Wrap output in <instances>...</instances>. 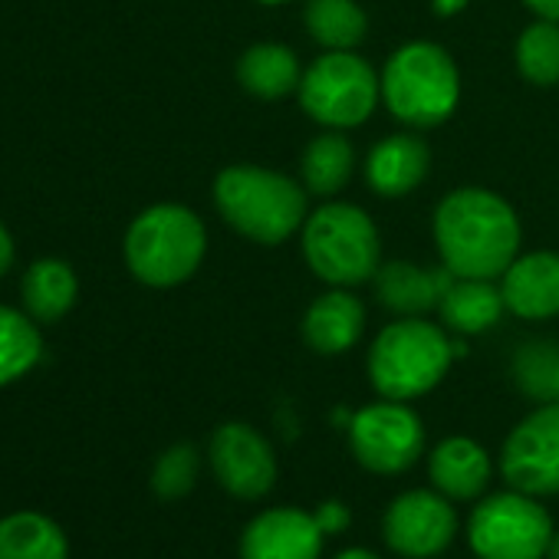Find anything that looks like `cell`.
<instances>
[{
    "label": "cell",
    "instance_id": "obj_1",
    "mask_svg": "<svg viewBox=\"0 0 559 559\" xmlns=\"http://www.w3.org/2000/svg\"><path fill=\"white\" fill-rule=\"evenodd\" d=\"M435 243L454 276L493 280L516 260L520 221L487 188H457L435 211Z\"/></svg>",
    "mask_w": 559,
    "mask_h": 559
},
{
    "label": "cell",
    "instance_id": "obj_2",
    "mask_svg": "<svg viewBox=\"0 0 559 559\" xmlns=\"http://www.w3.org/2000/svg\"><path fill=\"white\" fill-rule=\"evenodd\" d=\"M221 217L257 243H284L307 221V191L280 171L230 165L214 181Z\"/></svg>",
    "mask_w": 559,
    "mask_h": 559
},
{
    "label": "cell",
    "instance_id": "obj_3",
    "mask_svg": "<svg viewBox=\"0 0 559 559\" xmlns=\"http://www.w3.org/2000/svg\"><path fill=\"white\" fill-rule=\"evenodd\" d=\"M454 349L441 326L418 317L385 326L369 353V382L382 399L412 402L428 395L451 369Z\"/></svg>",
    "mask_w": 559,
    "mask_h": 559
},
{
    "label": "cell",
    "instance_id": "obj_4",
    "mask_svg": "<svg viewBox=\"0 0 559 559\" xmlns=\"http://www.w3.org/2000/svg\"><path fill=\"white\" fill-rule=\"evenodd\" d=\"M207 247L204 224L181 204L142 211L126 234V263L145 287H178L201 266Z\"/></svg>",
    "mask_w": 559,
    "mask_h": 559
},
{
    "label": "cell",
    "instance_id": "obj_5",
    "mask_svg": "<svg viewBox=\"0 0 559 559\" xmlns=\"http://www.w3.org/2000/svg\"><path fill=\"white\" fill-rule=\"evenodd\" d=\"M382 99L389 112L412 129L441 126L461 99L457 67L438 44H408L385 63Z\"/></svg>",
    "mask_w": 559,
    "mask_h": 559
},
{
    "label": "cell",
    "instance_id": "obj_6",
    "mask_svg": "<svg viewBox=\"0 0 559 559\" xmlns=\"http://www.w3.org/2000/svg\"><path fill=\"white\" fill-rule=\"evenodd\" d=\"M304 257L333 287H359L379 273V230L356 204H323L304 224Z\"/></svg>",
    "mask_w": 559,
    "mask_h": 559
},
{
    "label": "cell",
    "instance_id": "obj_7",
    "mask_svg": "<svg viewBox=\"0 0 559 559\" xmlns=\"http://www.w3.org/2000/svg\"><path fill=\"white\" fill-rule=\"evenodd\" d=\"M464 536L477 559H546L556 526L539 497L510 487L474 503Z\"/></svg>",
    "mask_w": 559,
    "mask_h": 559
},
{
    "label": "cell",
    "instance_id": "obj_8",
    "mask_svg": "<svg viewBox=\"0 0 559 559\" xmlns=\"http://www.w3.org/2000/svg\"><path fill=\"white\" fill-rule=\"evenodd\" d=\"M297 93L307 116L320 126L353 129L372 116L382 96V80L353 50H330L326 57L310 63Z\"/></svg>",
    "mask_w": 559,
    "mask_h": 559
},
{
    "label": "cell",
    "instance_id": "obj_9",
    "mask_svg": "<svg viewBox=\"0 0 559 559\" xmlns=\"http://www.w3.org/2000/svg\"><path fill=\"white\" fill-rule=\"evenodd\" d=\"M353 457L382 477L412 471L425 454V425L408 408V402H372L359 408L349 421Z\"/></svg>",
    "mask_w": 559,
    "mask_h": 559
},
{
    "label": "cell",
    "instance_id": "obj_10",
    "mask_svg": "<svg viewBox=\"0 0 559 559\" xmlns=\"http://www.w3.org/2000/svg\"><path fill=\"white\" fill-rule=\"evenodd\" d=\"M507 487L530 497H559V405H539L513 425L500 448Z\"/></svg>",
    "mask_w": 559,
    "mask_h": 559
},
{
    "label": "cell",
    "instance_id": "obj_11",
    "mask_svg": "<svg viewBox=\"0 0 559 559\" xmlns=\"http://www.w3.org/2000/svg\"><path fill=\"white\" fill-rule=\"evenodd\" d=\"M457 536L454 500L431 490H405L382 513V539L402 559H435Z\"/></svg>",
    "mask_w": 559,
    "mask_h": 559
},
{
    "label": "cell",
    "instance_id": "obj_12",
    "mask_svg": "<svg viewBox=\"0 0 559 559\" xmlns=\"http://www.w3.org/2000/svg\"><path fill=\"white\" fill-rule=\"evenodd\" d=\"M207 464L214 480L234 500H263L276 484V454L270 441L243 421H227L211 435Z\"/></svg>",
    "mask_w": 559,
    "mask_h": 559
},
{
    "label": "cell",
    "instance_id": "obj_13",
    "mask_svg": "<svg viewBox=\"0 0 559 559\" xmlns=\"http://www.w3.org/2000/svg\"><path fill=\"white\" fill-rule=\"evenodd\" d=\"M323 526L304 507H266L240 533V559H323Z\"/></svg>",
    "mask_w": 559,
    "mask_h": 559
},
{
    "label": "cell",
    "instance_id": "obj_14",
    "mask_svg": "<svg viewBox=\"0 0 559 559\" xmlns=\"http://www.w3.org/2000/svg\"><path fill=\"white\" fill-rule=\"evenodd\" d=\"M503 304L520 320L559 317V253L536 250L503 270Z\"/></svg>",
    "mask_w": 559,
    "mask_h": 559
},
{
    "label": "cell",
    "instance_id": "obj_15",
    "mask_svg": "<svg viewBox=\"0 0 559 559\" xmlns=\"http://www.w3.org/2000/svg\"><path fill=\"white\" fill-rule=\"evenodd\" d=\"M372 280H376V297L385 310L399 317H421L441 307L448 287L454 284V273L444 263L425 270L412 260H392L382 263Z\"/></svg>",
    "mask_w": 559,
    "mask_h": 559
},
{
    "label": "cell",
    "instance_id": "obj_16",
    "mask_svg": "<svg viewBox=\"0 0 559 559\" xmlns=\"http://www.w3.org/2000/svg\"><path fill=\"white\" fill-rule=\"evenodd\" d=\"M428 477L438 493L448 500H480L493 477L490 454L467 435L444 438L428 454Z\"/></svg>",
    "mask_w": 559,
    "mask_h": 559
},
{
    "label": "cell",
    "instance_id": "obj_17",
    "mask_svg": "<svg viewBox=\"0 0 559 559\" xmlns=\"http://www.w3.org/2000/svg\"><path fill=\"white\" fill-rule=\"evenodd\" d=\"M366 333V307L346 294V287H336L313 300V307L304 317V340L320 356H340L353 349Z\"/></svg>",
    "mask_w": 559,
    "mask_h": 559
},
{
    "label": "cell",
    "instance_id": "obj_18",
    "mask_svg": "<svg viewBox=\"0 0 559 559\" xmlns=\"http://www.w3.org/2000/svg\"><path fill=\"white\" fill-rule=\"evenodd\" d=\"M431 165V152L415 135H389L382 139L369 158H366V178L376 194L382 198H402L415 191Z\"/></svg>",
    "mask_w": 559,
    "mask_h": 559
},
{
    "label": "cell",
    "instance_id": "obj_19",
    "mask_svg": "<svg viewBox=\"0 0 559 559\" xmlns=\"http://www.w3.org/2000/svg\"><path fill=\"white\" fill-rule=\"evenodd\" d=\"M503 310L507 304L500 287H493L490 280H474V276H454V284L448 287L438 307L444 326H451L461 336L487 333L490 326H497Z\"/></svg>",
    "mask_w": 559,
    "mask_h": 559
},
{
    "label": "cell",
    "instance_id": "obj_20",
    "mask_svg": "<svg viewBox=\"0 0 559 559\" xmlns=\"http://www.w3.org/2000/svg\"><path fill=\"white\" fill-rule=\"evenodd\" d=\"M0 559H70V539L47 513L17 510L0 516Z\"/></svg>",
    "mask_w": 559,
    "mask_h": 559
},
{
    "label": "cell",
    "instance_id": "obj_21",
    "mask_svg": "<svg viewBox=\"0 0 559 559\" xmlns=\"http://www.w3.org/2000/svg\"><path fill=\"white\" fill-rule=\"evenodd\" d=\"M240 86L257 99H284L300 90V63L290 47L257 44L237 63Z\"/></svg>",
    "mask_w": 559,
    "mask_h": 559
},
{
    "label": "cell",
    "instance_id": "obj_22",
    "mask_svg": "<svg viewBox=\"0 0 559 559\" xmlns=\"http://www.w3.org/2000/svg\"><path fill=\"white\" fill-rule=\"evenodd\" d=\"M24 304L37 323L63 320L76 304V273L63 260H37L24 276Z\"/></svg>",
    "mask_w": 559,
    "mask_h": 559
},
{
    "label": "cell",
    "instance_id": "obj_23",
    "mask_svg": "<svg viewBox=\"0 0 559 559\" xmlns=\"http://www.w3.org/2000/svg\"><path fill=\"white\" fill-rule=\"evenodd\" d=\"M304 24L326 50H353L366 40L369 21L356 0H307Z\"/></svg>",
    "mask_w": 559,
    "mask_h": 559
},
{
    "label": "cell",
    "instance_id": "obj_24",
    "mask_svg": "<svg viewBox=\"0 0 559 559\" xmlns=\"http://www.w3.org/2000/svg\"><path fill=\"white\" fill-rule=\"evenodd\" d=\"M353 165H356V152L353 145L346 142V135L340 132H326V135H317L307 152H304V162H300V171H304V185L313 191V194H336L343 191V185L349 181L353 175Z\"/></svg>",
    "mask_w": 559,
    "mask_h": 559
},
{
    "label": "cell",
    "instance_id": "obj_25",
    "mask_svg": "<svg viewBox=\"0 0 559 559\" xmlns=\"http://www.w3.org/2000/svg\"><path fill=\"white\" fill-rule=\"evenodd\" d=\"M44 356L37 326L11 307H0V389L27 376Z\"/></svg>",
    "mask_w": 559,
    "mask_h": 559
},
{
    "label": "cell",
    "instance_id": "obj_26",
    "mask_svg": "<svg viewBox=\"0 0 559 559\" xmlns=\"http://www.w3.org/2000/svg\"><path fill=\"white\" fill-rule=\"evenodd\" d=\"M513 382L526 399L539 405H559V346L556 343L520 346L513 356Z\"/></svg>",
    "mask_w": 559,
    "mask_h": 559
},
{
    "label": "cell",
    "instance_id": "obj_27",
    "mask_svg": "<svg viewBox=\"0 0 559 559\" xmlns=\"http://www.w3.org/2000/svg\"><path fill=\"white\" fill-rule=\"evenodd\" d=\"M516 67L526 83L533 86H556L559 83V24L539 21L530 24L516 40Z\"/></svg>",
    "mask_w": 559,
    "mask_h": 559
},
{
    "label": "cell",
    "instance_id": "obj_28",
    "mask_svg": "<svg viewBox=\"0 0 559 559\" xmlns=\"http://www.w3.org/2000/svg\"><path fill=\"white\" fill-rule=\"evenodd\" d=\"M201 474V454L191 444H171L152 467V490L162 500H181L194 490Z\"/></svg>",
    "mask_w": 559,
    "mask_h": 559
},
{
    "label": "cell",
    "instance_id": "obj_29",
    "mask_svg": "<svg viewBox=\"0 0 559 559\" xmlns=\"http://www.w3.org/2000/svg\"><path fill=\"white\" fill-rule=\"evenodd\" d=\"M313 513H317V520H320V526H323L326 536H330V533H343V530L349 526V507L340 503V500H326V503H320Z\"/></svg>",
    "mask_w": 559,
    "mask_h": 559
},
{
    "label": "cell",
    "instance_id": "obj_30",
    "mask_svg": "<svg viewBox=\"0 0 559 559\" xmlns=\"http://www.w3.org/2000/svg\"><path fill=\"white\" fill-rule=\"evenodd\" d=\"M523 4L539 14V21H556L559 24V0H523Z\"/></svg>",
    "mask_w": 559,
    "mask_h": 559
},
{
    "label": "cell",
    "instance_id": "obj_31",
    "mask_svg": "<svg viewBox=\"0 0 559 559\" xmlns=\"http://www.w3.org/2000/svg\"><path fill=\"white\" fill-rule=\"evenodd\" d=\"M11 263H14V240H11L8 227L0 224V276L11 270Z\"/></svg>",
    "mask_w": 559,
    "mask_h": 559
},
{
    "label": "cell",
    "instance_id": "obj_32",
    "mask_svg": "<svg viewBox=\"0 0 559 559\" xmlns=\"http://www.w3.org/2000/svg\"><path fill=\"white\" fill-rule=\"evenodd\" d=\"M333 559H382V556L372 552V549H366V546H346V549H340Z\"/></svg>",
    "mask_w": 559,
    "mask_h": 559
},
{
    "label": "cell",
    "instance_id": "obj_33",
    "mask_svg": "<svg viewBox=\"0 0 559 559\" xmlns=\"http://www.w3.org/2000/svg\"><path fill=\"white\" fill-rule=\"evenodd\" d=\"M464 4H467V0H435V11H438L441 17H448V14H457Z\"/></svg>",
    "mask_w": 559,
    "mask_h": 559
},
{
    "label": "cell",
    "instance_id": "obj_34",
    "mask_svg": "<svg viewBox=\"0 0 559 559\" xmlns=\"http://www.w3.org/2000/svg\"><path fill=\"white\" fill-rule=\"evenodd\" d=\"M546 559H559V530H556V536H552V543H549V552H546Z\"/></svg>",
    "mask_w": 559,
    "mask_h": 559
},
{
    "label": "cell",
    "instance_id": "obj_35",
    "mask_svg": "<svg viewBox=\"0 0 559 559\" xmlns=\"http://www.w3.org/2000/svg\"><path fill=\"white\" fill-rule=\"evenodd\" d=\"M260 4H287V0H260Z\"/></svg>",
    "mask_w": 559,
    "mask_h": 559
}]
</instances>
